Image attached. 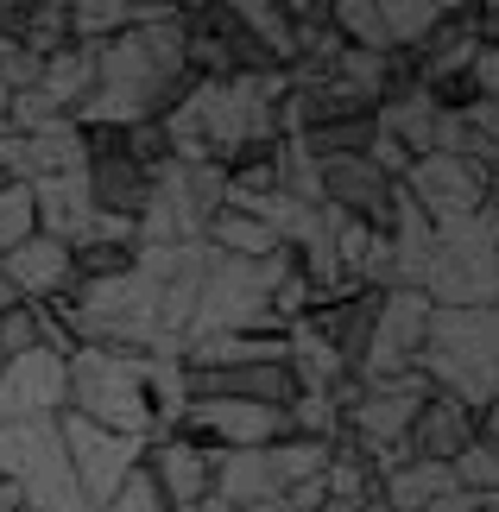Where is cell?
Here are the masks:
<instances>
[{"mask_svg": "<svg viewBox=\"0 0 499 512\" xmlns=\"http://www.w3.org/2000/svg\"><path fill=\"white\" fill-rule=\"evenodd\" d=\"M196 89L184 64V13H158L108 45H95V89L76 108V127H133L165 121V114Z\"/></svg>", "mask_w": 499, "mask_h": 512, "instance_id": "6da1fadb", "label": "cell"}, {"mask_svg": "<svg viewBox=\"0 0 499 512\" xmlns=\"http://www.w3.org/2000/svg\"><path fill=\"white\" fill-rule=\"evenodd\" d=\"M417 373L436 392L462 399L468 411H487L499 392V310H436L430 304Z\"/></svg>", "mask_w": 499, "mask_h": 512, "instance_id": "7a4b0ae2", "label": "cell"}, {"mask_svg": "<svg viewBox=\"0 0 499 512\" xmlns=\"http://www.w3.org/2000/svg\"><path fill=\"white\" fill-rule=\"evenodd\" d=\"M146 361L152 354H127V348H76L70 354V405L76 418L114 430V437H139L152 443V392H146Z\"/></svg>", "mask_w": 499, "mask_h": 512, "instance_id": "3957f363", "label": "cell"}, {"mask_svg": "<svg viewBox=\"0 0 499 512\" xmlns=\"http://www.w3.org/2000/svg\"><path fill=\"white\" fill-rule=\"evenodd\" d=\"M424 298L436 310H493L499 298V209H481L455 228H436Z\"/></svg>", "mask_w": 499, "mask_h": 512, "instance_id": "277c9868", "label": "cell"}, {"mask_svg": "<svg viewBox=\"0 0 499 512\" xmlns=\"http://www.w3.org/2000/svg\"><path fill=\"white\" fill-rule=\"evenodd\" d=\"M57 418H64V411H57ZM57 418H13V424H0V475L26 494V512H89Z\"/></svg>", "mask_w": 499, "mask_h": 512, "instance_id": "5b68a950", "label": "cell"}, {"mask_svg": "<svg viewBox=\"0 0 499 512\" xmlns=\"http://www.w3.org/2000/svg\"><path fill=\"white\" fill-rule=\"evenodd\" d=\"M405 196L430 215V228H455L468 215L493 209V171L468 165V159H443V152H424L405 171Z\"/></svg>", "mask_w": 499, "mask_h": 512, "instance_id": "8992f818", "label": "cell"}, {"mask_svg": "<svg viewBox=\"0 0 499 512\" xmlns=\"http://www.w3.org/2000/svg\"><path fill=\"white\" fill-rule=\"evenodd\" d=\"M57 430H64V449H70L76 487H83V506L102 512V506L114 500V487H121L133 468H139L146 443H139V437H114V430L76 418V411H64V418H57Z\"/></svg>", "mask_w": 499, "mask_h": 512, "instance_id": "52a82bcc", "label": "cell"}, {"mask_svg": "<svg viewBox=\"0 0 499 512\" xmlns=\"http://www.w3.org/2000/svg\"><path fill=\"white\" fill-rule=\"evenodd\" d=\"M424 329H430V298L424 291H386L354 380H398V373H411L417 348H424Z\"/></svg>", "mask_w": 499, "mask_h": 512, "instance_id": "ba28073f", "label": "cell"}, {"mask_svg": "<svg viewBox=\"0 0 499 512\" xmlns=\"http://www.w3.org/2000/svg\"><path fill=\"white\" fill-rule=\"evenodd\" d=\"M70 405V361L51 348H26L0 361V424L13 418H57Z\"/></svg>", "mask_w": 499, "mask_h": 512, "instance_id": "9c48e42d", "label": "cell"}, {"mask_svg": "<svg viewBox=\"0 0 499 512\" xmlns=\"http://www.w3.org/2000/svg\"><path fill=\"white\" fill-rule=\"evenodd\" d=\"M209 468H215V449L177 437V430L146 443V475L158 481L165 512H196V506H203L209 500Z\"/></svg>", "mask_w": 499, "mask_h": 512, "instance_id": "30bf717a", "label": "cell"}, {"mask_svg": "<svg viewBox=\"0 0 499 512\" xmlns=\"http://www.w3.org/2000/svg\"><path fill=\"white\" fill-rule=\"evenodd\" d=\"M0 266H7L19 304H57V298H70V291H76V260H70L64 241H51V234L19 241L13 253H0Z\"/></svg>", "mask_w": 499, "mask_h": 512, "instance_id": "8fae6325", "label": "cell"}, {"mask_svg": "<svg viewBox=\"0 0 499 512\" xmlns=\"http://www.w3.org/2000/svg\"><path fill=\"white\" fill-rule=\"evenodd\" d=\"M468 443H474V411L462 399H449V392H430L405 430V462H443L449 468Z\"/></svg>", "mask_w": 499, "mask_h": 512, "instance_id": "7c38bea8", "label": "cell"}, {"mask_svg": "<svg viewBox=\"0 0 499 512\" xmlns=\"http://www.w3.org/2000/svg\"><path fill=\"white\" fill-rule=\"evenodd\" d=\"M209 494L222 500V506H234V512L272 506L278 500V481H272V468H266V449H215Z\"/></svg>", "mask_w": 499, "mask_h": 512, "instance_id": "4fadbf2b", "label": "cell"}, {"mask_svg": "<svg viewBox=\"0 0 499 512\" xmlns=\"http://www.w3.org/2000/svg\"><path fill=\"white\" fill-rule=\"evenodd\" d=\"M83 184H89L95 215H127V222H139V209L152 196V171H139L127 152H102V159H89Z\"/></svg>", "mask_w": 499, "mask_h": 512, "instance_id": "5bb4252c", "label": "cell"}, {"mask_svg": "<svg viewBox=\"0 0 499 512\" xmlns=\"http://www.w3.org/2000/svg\"><path fill=\"white\" fill-rule=\"evenodd\" d=\"M32 203H38V234H51V241H64V247H76L89 234V222H95L83 171H76V177H38Z\"/></svg>", "mask_w": 499, "mask_h": 512, "instance_id": "9a60e30c", "label": "cell"}, {"mask_svg": "<svg viewBox=\"0 0 499 512\" xmlns=\"http://www.w3.org/2000/svg\"><path fill=\"white\" fill-rule=\"evenodd\" d=\"M373 127L386 133V140H398L411 159H424L430 133H436V102L424 95V83H411V89H398V95H386V102L373 108Z\"/></svg>", "mask_w": 499, "mask_h": 512, "instance_id": "2e32d148", "label": "cell"}, {"mask_svg": "<svg viewBox=\"0 0 499 512\" xmlns=\"http://www.w3.org/2000/svg\"><path fill=\"white\" fill-rule=\"evenodd\" d=\"M76 171H89V146H83L76 121L26 133V184H38V177H76Z\"/></svg>", "mask_w": 499, "mask_h": 512, "instance_id": "e0dca14e", "label": "cell"}, {"mask_svg": "<svg viewBox=\"0 0 499 512\" xmlns=\"http://www.w3.org/2000/svg\"><path fill=\"white\" fill-rule=\"evenodd\" d=\"M38 89H45L51 102L76 121V108H83L89 89H95V45H76V38H70L64 51H51V57H45V76H38Z\"/></svg>", "mask_w": 499, "mask_h": 512, "instance_id": "ac0fdd59", "label": "cell"}, {"mask_svg": "<svg viewBox=\"0 0 499 512\" xmlns=\"http://www.w3.org/2000/svg\"><path fill=\"white\" fill-rule=\"evenodd\" d=\"M449 468L443 462H398L392 475H379V500H386L392 512H424L430 500L449 494Z\"/></svg>", "mask_w": 499, "mask_h": 512, "instance_id": "d6986e66", "label": "cell"}, {"mask_svg": "<svg viewBox=\"0 0 499 512\" xmlns=\"http://www.w3.org/2000/svg\"><path fill=\"white\" fill-rule=\"evenodd\" d=\"M203 247L209 253H228V260H266V253H278L272 228L259 222V215H241V209H215Z\"/></svg>", "mask_w": 499, "mask_h": 512, "instance_id": "ffe728a7", "label": "cell"}, {"mask_svg": "<svg viewBox=\"0 0 499 512\" xmlns=\"http://www.w3.org/2000/svg\"><path fill=\"white\" fill-rule=\"evenodd\" d=\"M443 13H449V0H379V19H386V45H392V51H405V57H417V51H424V38L443 26Z\"/></svg>", "mask_w": 499, "mask_h": 512, "instance_id": "44dd1931", "label": "cell"}, {"mask_svg": "<svg viewBox=\"0 0 499 512\" xmlns=\"http://www.w3.org/2000/svg\"><path fill=\"white\" fill-rule=\"evenodd\" d=\"M228 7L247 26L253 45L266 51L278 70H291V13H285V0H228Z\"/></svg>", "mask_w": 499, "mask_h": 512, "instance_id": "7402d4cb", "label": "cell"}, {"mask_svg": "<svg viewBox=\"0 0 499 512\" xmlns=\"http://www.w3.org/2000/svg\"><path fill=\"white\" fill-rule=\"evenodd\" d=\"M266 468H272L278 494H285V487L323 475V468H329V443H310V437H278V443H266Z\"/></svg>", "mask_w": 499, "mask_h": 512, "instance_id": "603a6c76", "label": "cell"}, {"mask_svg": "<svg viewBox=\"0 0 499 512\" xmlns=\"http://www.w3.org/2000/svg\"><path fill=\"white\" fill-rule=\"evenodd\" d=\"M373 114H361V121H329V127H310L297 133V146L310 152V159H361V152L373 146Z\"/></svg>", "mask_w": 499, "mask_h": 512, "instance_id": "cb8c5ba5", "label": "cell"}, {"mask_svg": "<svg viewBox=\"0 0 499 512\" xmlns=\"http://www.w3.org/2000/svg\"><path fill=\"white\" fill-rule=\"evenodd\" d=\"M285 424H291V437H310V443H342V405H335L329 392H291Z\"/></svg>", "mask_w": 499, "mask_h": 512, "instance_id": "d4e9b609", "label": "cell"}, {"mask_svg": "<svg viewBox=\"0 0 499 512\" xmlns=\"http://www.w3.org/2000/svg\"><path fill=\"white\" fill-rule=\"evenodd\" d=\"M19 45L32 57L64 51L70 45V0H32V19H26V32H19Z\"/></svg>", "mask_w": 499, "mask_h": 512, "instance_id": "484cf974", "label": "cell"}, {"mask_svg": "<svg viewBox=\"0 0 499 512\" xmlns=\"http://www.w3.org/2000/svg\"><path fill=\"white\" fill-rule=\"evenodd\" d=\"M449 481L462 487V494H481V500H493V487H499V443H481L474 437L462 456L449 462Z\"/></svg>", "mask_w": 499, "mask_h": 512, "instance_id": "4316f807", "label": "cell"}, {"mask_svg": "<svg viewBox=\"0 0 499 512\" xmlns=\"http://www.w3.org/2000/svg\"><path fill=\"white\" fill-rule=\"evenodd\" d=\"M38 234V203H32V184H0V253H13L19 241Z\"/></svg>", "mask_w": 499, "mask_h": 512, "instance_id": "83f0119b", "label": "cell"}, {"mask_svg": "<svg viewBox=\"0 0 499 512\" xmlns=\"http://www.w3.org/2000/svg\"><path fill=\"white\" fill-rule=\"evenodd\" d=\"M121 152H127L139 171L171 165V140H165V127H158V121H133V127H121Z\"/></svg>", "mask_w": 499, "mask_h": 512, "instance_id": "f1b7e54d", "label": "cell"}, {"mask_svg": "<svg viewBox=\"0 0 499 512\" xmlns=\"http://www.w3.org/2000/svg\"><path fill=\"white\" fill-rule=\"evenodd\" d=\"M102 512H165V500H158V481L146 475V456H139V468L114 487V500L102 506Z\"/></svg>", "mask_w": 499, "mask_h": 512, "instance_id": "f546056e", "label": "cell"}, {"mask_svg": "<svg viewBox=\"0 0 499 512\" xmlns=\"http://www.w3.org/2000/svg\"><path fill=\"white\" fill-rule=\"evenodd\" d=\"M26 348H38V310L13 304L7 317H0V361H7V354H26Z\"/></svg>", "mask_w": 499, "mask_h": 512, "instance_id": "4dcf8cb0", "label": "cell"}, {"mask_svg": "<svg viewBox=\"0 0 499 512\" xmlns=\"http://www.w3.org/2000/svg\"><path fill=\"white\" fill-rule=\"evenodd\" d=\"M468 89L481 95V102H499V45H481L468 64Z\"/></svg>", "mask_w": 499, "mask_h": 512, "instance_id": "1f68e13d", "label": "cell"}, {"mask_svg": "<svg viewBox=\"0 0 499 512\" xmlns=\"http://www.w3.org/2000/svg\"><path fill=\"white\" fill-rule=\"evenodd\" d=\"M26 19H32V0H0V38H13V45H19Z\"/></svg>", "mask_w": 499, "mask_h": 512, "instance_id": "d6a6232c", "label": "cell"}, {"mask_svg": "<svg viewBox=\"0 0 499 512\" xmlns=\"http://www.w3.org/2000/svg\"><path fill=\"white\" fill-rule=\"evenodd\" d=\"M481 506H493V500H481V494H462V487H449L443 500H430L424 512H481Z\"/></svg>", "mask_w": 499, "mask_h": 512, "instance_id": "836d02e7", "label": "cell"}, {"mask_svg": "<svg viewBox=\"0 0 499 512\" xmlns=\"http://www.w3.org/2000/svg\"><path fill=\"white\" fill-rule=\"evenodd\" d=\"M0 512H26V494H19L7 475H0Z\"/></svg>", "mask_w": 499, "mask_h": 512, "instance_id": "e575fe53", "label": "cell"}, {"mask_svg": "<svg viewBox=\"0 0 499 512\" xmlns=\"http://www.w3.org/2000/svg\"><path fill=\"white\" fill-rule=\"evenodd\" d=\"M13 304H19V291H13V279H7V266H0V317H7Z\"/></svg>", "mask_w": 499, "mask_h": 512, "instance_id": "d590c367", "label": "cell"}, {"mask_svg": "<svg viewBox=\"0 0 499 512\" xmlns=\"http://www.w3.org/2000/svg\"><path fill=\"white\" fill-rule=\"evenodd\" d=\"M196 512H234V506H222V500H215V494H209V500H203V506H196Z\"/></svg>", "mask_w": 499, "mask_h": 512, "instance_id": "8d00e7d4", "label": "cell"}, {"mask_svg": "<svg viewBox=\"0 0 499 512\" xmlns=\"http://www.w3.org/2000/svg\"><path fill=\"white\" fill-rule=\"evenodd\" d=\"M361 512H392V506H386V500H379V494H373V500H367V506H361Z\"/></svg>", "mask_w": 499, "mask_h": 512, "instance_id": "74e56055", "label": "cell"}, {"mask_svg": "<svg viewBox=\"0 0 499 512\" xmlns=\"http://www.w3.org/2000/svg\"><path fill=\"white\" fill-rule=\"evenodd\" d=\"M253 512H285V506H278V500H272V506H253Z\"/></svg>", "mask_w": 499, "mask_h": 512, "instance_id": "f35d334b", "label": "cell"}, {"mask_svg": "<svg viewBox=\"0 0 499 512\" xmlns=\"http://www.w3.org/2000/svg\"><path fill=\"white\" fill-rule=\"evenodd\" d=\"M481 512H493V506H481Z\"/></svg>", "mask_w": 499, "mask_h": 512, "instance_id": "ab89813d", "label": "cell"}]
</instances>
